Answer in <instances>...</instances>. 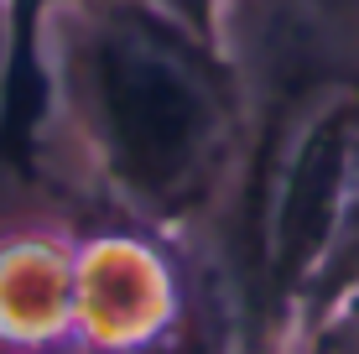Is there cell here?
Instances as JSON below:
<instances>
[{
	"mask_svg": "<svg viewBox=\"0 0 359 354\" xmlns=\"http://www.w3.org/2000/svg\"><path fill=\"white\" fill-rule=\"evenodd\" d=\"M57 125L94 172L99 214L188 240L219 224L250 141L224 36L167 0H63L47 27Z\"/></svg>",
	"mask_w": 359,
	"mask_h": 354,
	"instance_id": "6da1fadb",
	"label": "cell"
},
{
	"mask_svg": "<svg viewBox=\"0 0 359 354\" xmlns=\"http://www.w3.org/2000/svg\"><path fill=\"white\" fill-rule=\"evenodd\" d=\"M79 354H240L229 282L188 240L99 214L73 235Z\"/></svg>",
	"mask_w": 359,
	"mask_h": 354,
	"instance_id": "7a4b0ae2",
	"label": "cell"
},
{
	"mask_svg": "<svg viewBox=\"0 0 359 354\" xmlns=\"http://www.w3.org/2000/svg\"><path fill=\"white\" fill-rule=\"evenodd\" d=\"M63 0H0V172L53 188V68L47 27Z\"/></svg>",
	"mask_w": 359,
	"mask_h": 354,
	"instance_id": "3957f363",
	"label": "cell"
},
{
	"mask_svg": "<svg viewBox=\"0 0 359 354\" xmlns=\"http://www.w3.org/2000/svg\"><path fill=\"white\" fill-rule=\"evenodd\" d=\"M73 344V235L0 240V349L53 354Z\"/></svg>",
	"mask_w": 359,
	"mask_h": 354,
	"instance_id": "277c9868",
	"label": "cell"
},
{
	"mask_svg": "<svg viewBox=\"0 0 359 354\" xmlns=\"http://www.w3.org/2000/svg\"><path fill=\"white\" fill-rule=\"evenodd\" d=\"M167 6L182 11V16L198 21V27H208V32L224 36V6H229V0H167Z\"/></svg>",
	"mask_w": 359,
	"mask_h": 354,
	"instance_id": "5b68a950",
	"label": "cell"
}]
</instances>
